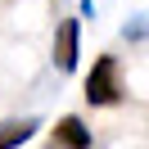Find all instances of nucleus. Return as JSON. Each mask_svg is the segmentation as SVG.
<instances>
[{"instance_id":"nucleus-4","label":"nucleus","mask_w":149,"mask_h":149,"mask_svg":"<svg viewBox=\"0 0 149 149\" xmlns=\"http://www.w3.org/2000/svg\"><path fill=\"white\" fill-rule=\"evenodd\" d=\"M36 127H41L36 118H9V122H0V149H18V145H27V140L36 136Z\"/></svg>"},{"instance_id":"nucleus-1","label":"nucleus","mask_w":149,"mask_h":149,"mask_svg":"<svg viewBox=\"0 0 149 149\" xmlns=\"http://www.w3.org/2000/svg\"><path fill=\"white\" fill-rule=\"evenodd\" d=\"M86 104H95V109H113V104H122V95H127V86H122V63L113 54H100L95 59V68L86 72Z\"/></svg>"},{"instance_id":"nucleus-3","label":"nucleus","mask_w":149,"mask_h":149,"mask_svg":"<svg viewBox=\"0 0 149 149\" xmlns=\"http://www.w3.org/2000/svg\"><path fill=\"white\" fill-rule=\"evenodd\" d=\"M54 145L59 149H91L95 136L86 131V122L77 118V113H63V118L54 122Z\"/></svg>"},{"instance_id":"nucleus-2","label":"nucleus","mask_w":149,"mask_h":149,"mask_svg":"<svg viewBox=\"0 0 149 149\" xmlns=\"http://www.w3.org/2000/svg\"><path fill=\"white\" fill-rule=\"evenodd\" d=\"M77 63H81V18H63L54 27V68L77 72Z\"/></svg>"}]
</instances>
